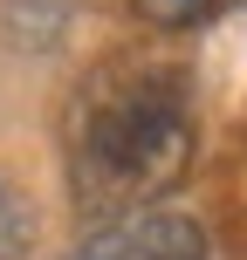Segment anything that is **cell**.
<instances>
[{
  "label": "cell",
  "mask_w": 247,
  "mask_h": 260,
  "mask_svg": "<svg viewBox=\"0 0 247 260\" xmlns=\"http://www.w3.org/2000/svg\"><path fill=\"white\" fill-rule=\"evenodd\" d=\"M28 240H35V212H28L21 185L0 178V260H21V253H28Z\"/></svg>",
  "instance_id": "3"
},
{
  "label": "cell",
  "mask_w": 247,
  "mask_h": 260,
  "mask_svg": "<svg viewBox=\"0 0 247 260\" xmlns=\"http://www.w3.org/2000/svg\"><path fill=\"white\" fill-rule=\"evenodd\" d=\"M138 7L151 14V21H165V27H185V21H206L220 0H138Z\"/></svg>",
  "instance_id": "4"
},
{
  "label": "cell",
  "mask_w": 247,
  "mask_h": 260,
  "mask_svg": "<svg viewBox=\"0 0 247 260\" xmlns=\"http://www.w3.org/2000/svg\"><path fill=\"white\" fill-rule=\"evenodd\" d=\"M185 157H193V123L151 82H124L83 123V178H90V192H117V199L158 192V185H172L185 171Z\"/></svg>",
  "instance_id": "1"
},
{
  "label": "cell",
  "mask_w": 247,
  "mask_h": 260,
  "mask_svg": "<svg viewBox=\"0 0 247 260\" xmlns=\"http://www.w3.org/2000/svg\"><path fill=\"white\" fill-rule=\"evenodd\" d=\"M69 260H206V233L185 212H130V219L90 233Z\"/></svg>",
  "instance_id": "2"
}]
</instances>
